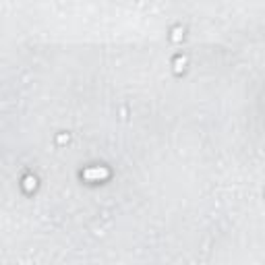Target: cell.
<instances>
[{
  "label": "cell",
  "mask_w": 265,
  "mask_h": 265,
  "mask_svg": "<svg viewBox=\"0 0 265 265\" xmlns=\"http://www.w3.org/2000/svg\"><path fill=\"white\" fill-rule=\"evenodd\" d=\"M108 172L106 170H89L85 172V178H100V176H106Z\"/></svg>",
  "instance_id": "6da1fadb"
}]
</instances>
